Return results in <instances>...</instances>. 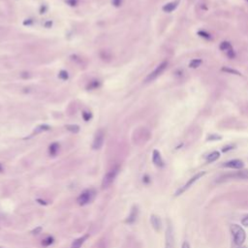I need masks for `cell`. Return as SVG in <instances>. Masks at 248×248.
<instances>
[{
  "label": "cell",
  "instance_id": "4dcf8cb0",
  "mask_svg": "<svg viewBox=\"0 0 248 248\" xmlns=\"http://www.w3.org/2000/svg\"><path fill=\"white\" fill-rule=\"evenodd\" d=\"M112 3H114L115 6H119L121 3V0H112Z\"/></svg>",
  "mask_w": 248,
  "mask_h": 248
},
{
  "label": "cell",
  "instance_id": "d590c367",
  "mask_svg": "<svg viewBox=\"0 0 248 248\" xmlns=\"http://www.w3.org/2000/svg\"><path fill=\"white\" fill-rule=\"evenodd\" d=\"M238 248H246V247H243V246H239Z\"/></svg>",
  "mask_w": 248,
  "mask_h": 248
},
{
  "label": "cell",
  "instance_id": "9c48e42d",
  "mask_svg": "<svg viewBox=\"0 0 248 248\" xmlns=\"http://www.w3.org/2000/svg\"><path fill=\"white\" fill-rule=\"evenodd\" d=\"M224 178H240V179H248V170H241L235 173H228L224 175Z\"/></svg>",
  "mask_w": 248,
  "mask_h": 248
},
{
  "label": "cell",
  "instance_id": "f546056e",
  "mask_svg": "<svg viewBox=\"0 0 248 248\" xmlns=\"http://www.w3.org/2000/svg\"><path fill=\"white\" fill-rule=\"evenodd\" d=\"M181 248H190V244L188 241H183L182 243V246H181Z\"/></svg>",
  "mask_w": 248,
  "mask_h": 248
},
{
  "label": "cell",
  "instance_id": "1f68e13d",
  "mask_svg": "<svg viewBox=\"0 0 248 248\" xmlns=\"http://www.w3.org/2000/svg\"><path fill=\"white\" fill-rule=\"evenodd\" d=\"M149 181H150V180H149V177H148L147 175H145V176H144V182H145V183H149Z\"/></svg>",
  "mask_w": 248,
  "mask_h": 248
},
{
  "label": "cell",
  "instance_id": "7a4b0ae2",
  "mask_svg": "<svg viewBox=\"0 0 248 248\" xmlns=\"http://www.w3.org/2000/svg\"><path fill=\"white\" fill-rule=\"evenodd\" d=\"M206 173L205 172V171H203V172L198 173H196V175H195L194 176H192V177L190 178V179L187 181V182L184 184V185L180 186L179 188L176 190L175 193V197H178V196H180L181 194H183V193L185 192L186 190H188L190 187L193 185V184L196 183V181L199 180L200 178H202L203 176L206 175Z\"/></svg>",
  "mask_w": 248,
  "mask_h": 248
},
{
  "label": "cell",
  "instance_id": "8d00e7d4",
  "mask_svg": "<svg viewBox=\"0 0 248 248\" xmlns=\"http://www.w3.org/2000/svg\"><path fill=\"white\" fill-rule=\"evenodd\" d=\"M246 1H247V2H248V0H246Z\"/></svg>",
  "mask_w": 248,
  "mask_h": 248
},
{
  "label": "cell",
  "instance_id": "f1b7e54d",
  "mask_svg": "<svg viewBox=\"0 0 248 248\" xmlns=\"http://www.w3.org/2000/svg\"><path fill=\"white\" fill-rule=\"evenodd\" d=\"M241 225L245 226V227H248V215L244 216L243 218L241 219Z\"/></svg>",
  "mask_w": 248,
  "mask_h": 248
},
{
  "label": "cell",
  "instance_id": "277c9868",
  "mask_svg": "<svg viewBox=\"0 0 248 248\" xmlns=\"http://www.w3.org/2000/svg\"><path fill=\"white\" fill-rule=\"evenodd\" d=\"M167 67H168V61H166V60H165V61L161 62L160 64L157 66V67L154 69L152 72H151L149 75L147 77V79H145V82H149L154 81V79H155L156 78H158V77L160 76L165 70H166Z\"/></svg>",
  "mask_w": 248,
  "mask_h": 248
},
{
  "label": "cell",
  "instance_id": "7c38bea8",
  "mask_svg": "<svg viewBox=\"0 0 248 248\" xmlns=\"http://www.w3.org/2000/svg\"><path fill=\"white\" fill-rule=\"evenodd\" d=\"M178 4H179V0H175V1L169 2V3L164 5L163 8H162V10H163L165 13H172L176 9V8H177Z\"/></svg>",
  "mask_w": 248,
  "mask_h": 248
},
{
  "label": "cell",
  "instance_id": "4316f807",
  "mask_svg": "<svg viewBox=\"0 0 248 248\" xmlns=\"http://www.w3.org/2000/svg\"><path fill=\"white\" fill-rule=\"evenodd\" d=\"M41 232H42V227H37V228H35L34 230L31 231V234L32 235H38V234H40Z\"/></svg>",
  "mask_w": 248,
  "mask_h": 248
},
{
  "label": "cell",
  "instance_id": "d6a6232c",
  "mask_svg": "<svg viewBox=\"0 0 248 248\" xmlns=\"http://www.w3.org/2000/svg\"><path fill=\"white\" fill-rule=\"evenodd\" d=\"M37 202L40 203V205H44V206H46L47 205V202H45V201H43V200H41V199H38L37 200Z\"/></svg>",
  "mask_w": 248,
  "mask_h": 248
},
{
  "label": "cell",
  "instance_id": "8fae6325",
  "mask_svg": "<svg viewBox=\"0 0 248 248\" xmlns=\"http://www.w3.org/2000/svg\"><path fill=\"white\" fill-rule=\"evenodd\" d=\"M150 223L156 232H160L162 229V221H161L160 217L158 215H156V214H152V215L150 216Z\"/></svg>",
  "mask_w": 248,
  "mask_h": 248
},
{
  "label": "cell",
  "instance_id": "8992f818",
  "mask_svg": "<svg viewBox=\"0 0 248 248\" xmlns=\"http://www.w3.org/2000/svg\"><path fill=\"white\" fill-rule=\"evenodd\" d=\"M165 248H175V238H173V231L172 224L168 225L166 230V243Z\"/></svg>",
  "mask_w": 248,
  "mask_h": 248
},
{
  "label": "cell",
  "instance_id": "6da1fadb",
  "mask_svg": "<svg viewBox=\"0 0 248 248\" xmlns=\"http://www.w3.org/2000/svg\"><path fill=\"white\" fill-rule=\"evenodd\" d=\"M231 233L233 235L234 242L238 246H241L246 238V235H245V231L238 224H233L231 225Z\"/></svg>",
  "mask_w": 248,
  "mask_h": 248
},
{
  "label": "cell",
  "instance_id": "3957f363",
  "mask_svg": "<svg viewBox=\"0 0 248 248\" xmlns=\"http://www.w3.org/2000/svg\"><path fill=\"white\" fill-rule=\"evenodd\" d=\"M118 173V167H115L105 175L103 180H102V189H106L114 182L115 177H116Z\"/></svg>",
  "mask_w": 248,
  "mask_h": 248
},
{
  "label": "cell",
  "instance_id": "83f0119b",
  "mask_svg": "<svg viewBox=\"0 0 248 248\" xmlns=\"http://www.w3.org/2000/svg\"><path fill=\"white\" fill-rule=\"evenodd\" d=\"M82 116H84L85 121H88L90 119V117H91V114H90L89 112H82Z\"/></svg>",
  "mask_w": 248,
  "mask_h": 248
},
{
  "label": "cell",
  "instance_id": "9a60e30c",
  "mask_svg": "<svg viewBox=\"0 0 248 248\" xmlns=\"http://www.w3.org/2000/svg\"><path fill=\"white\" fill-rule=\"evenodd\" d=\"M220 157V152L219 151H212L211 153H209L206 156V162L208 163H212V162H215L217 159H219Z\"/></svg>",
  "mask_w": 248,
  "mask_h": 248
},
{
  "label": "cell",
  "instance_id": "cb8c5ba5",
  "mask_svg": "<svg viewBox=\"0 0 248 248\" xmlns=\"http://www.w3.org/2000/svg\"><path fill=\"white\" fill-rule=\"evenodd\" d=\"M227 55H228V57L230 59H233V58H235V57H236V52L233 49V48L231 49H229V51H227Z\"/></svg>",
  "mask_w": 248,
  "mask_h": 248
},
{
  "label": "cell",
  "instance_id": "74e56055",
  "mask_svg": "<svg viewBox=\"0 0 248 248\" xmlns=\"http://www.w3.org/2000/svg\"><path fill=\"white\" fill-rule=\"evenodd\" d=\"M0 248H1V247H0Z\"/></svg>",
  "mask_w": 248,
  "mask_h": 248
},
{
  "label": "cell",
  "instance_id": "4fadbf2b",
  "mask_svg": "<svg viewBox=\"0 0 248 248\" xmlns=\"http://www.w3.org/2000/svg\"><path fill=\"white\" fill-rule=\"evenodd\" d=\"M138 213H139L138 206H134L131 209V212H130V214H129L128 218L125 220V222L127 223V224H133V223H135V221H136V219L138 217Z\"/></svg>",
  "mask_w": 248,
  "mask_h": 248
},
{
  "label": "cell",
  "instance_id": "5b68a950",
  "mask_svg": "<svg viewBox=\"0 0 248 248\" xmlns=\"http://www.w3.org/2000/svg\"><path fill=\"white\" fill-rule=\"evenodd\" d=\"M93 196H94V192L90 189H86L78 197V200L77 201H78V203L79 206H84L91 202V200L93 199Z\"/></svg>",
  "mask_w": 248,
  "mask_h": 248
},
{
  "label": "cell",
  "instance_id": "d4e9b609",
  "mask_svg": "<svg viewBox=\"0 0 248 248\" xmlns=\"http://www.w3.org/2000/svg\"><path fill=\"white\" fill-rule=\"evenodd\" d=\"M234 148H235V145H226V147H224L222 148V152H228V151H230V150H233Z\"/></svg>",
  "mask_w": 248,
  "mask_h": 248
},
{
  "label": "cell",
  "instance_id": "2e32d148",
  "mask_svg": "<svg viewBox=\"0 0 248 248\" xmlns=\"http://www.w3.org/2000/svg\"><path fill=\"white\" fill-rule=\"evenodd\" d=\"M58 149H59V145L57 144V142H53V144H51V145H49V152L51 156H54V155H56L57 152H58Z\"/></svg>",
  "mask_w": 248,
  "mask_h": 248
},
{
  "label": "cell",
  "instance_id": "44dd1931",
  "mask_svg": "<svg viewBox=\"0 0 248 248\" xmlns=\"http://www.w3.org/2000/svg\"><path fill=\"white\" fill-rule=\"evenodd\" d=\"M222 140V136L217 134H211L208 135V137L206 138V140H209V142H212V140Z\"/></svg>",
  "mask_w": 248,
  "mask_h": 248
},
{
  "label": "cell",
  "instance_id": "ba28073f",
  "mask_svg": "<svg viewBox=\"0 0 248 248\" xmlns=\"http://www.w3.org/2000/svg\"><path fill=\"white\" fill-rule=\"evenodd\" d=\"M224 168H229V169H235V170H241L243 169L244 163L243 161L239 160V159H233L228 162H226L222 165Z\"/></svg>",
  "mask_w": 248,
  "mask_h": 248
},
{
  "label": "cell",
  "instance_id": "d6986e66",
  "mask_svg": "<svg viewBox=\"0 0 248 248\" xmlns=\"http://www.w3.org/2000/svg\"><path fill=\"white\" fill-rule=\"evenodd\" d=\"M219 49L223 51H229V49H232V44L229 42V41H223V42L220 44Z\"/></svg>",
  "mask_w": 248,
  "mask_h": 248
},
{
  "label": "cell",
  "instance_id": "5bb4252c",
  "mask_svg": "<svg viewBox=\"0 0 248 248\" xmlns=\"http://www.w3.org/2000/svg\"><path fill=\"white\" fill-rule=\"evenodd\" d=\"M87 238H88V236L85 235L84 236H82V238H79L78 239L74 240L72 245H71V248H81L82 245L84 244V242L87 239Z\"/></svg>",
  "mask_w": 248,
  "mask_h": 248
},
{
  "label": "cell",
  "instance_id": "603a6c76",
  "mask_svg": "<svg viewBox=\"0 0 248 248\" xmlns=\"http://www.w3.org/2000/svg\"><path fill=\"white\" fill-rule=\"evenodd\" d=\"M198 35H199L200 37L205 38V39H206V40H208V39H210V38H211L210 34H209V33H208V32H206V31H203V30L198 32Z\"/></svg>",
  "mask_w": 248,
  "mask_h": 248
},
{
  "label": "cell",
  "instance_id": "ffe728a7",
  "mask_svg": "<svg viewBox=\"0 0 248 248\" xmlns=\"http://www.w3.org/2000/svg\"><path fill=\"white\" fill-rule=\"evenodd\" d=\"M53 241H54V238H52V236H48V238H46L45 239H43L42 245H43V246H45V247L49 246L51 244L53 243Z\"/></svg>",
  "mask_w": 248,
  "mask_h": 248
},
{
  "label": "cell",
  "instance_id": "7402d4cb",
  "mask_svg": "<svg viewBox=\"0 0 248 248\" xmlns=\"http://www.w3.org/2000/svg\"><path fill=\"white\" fill-rule=\"evenodd\" d=\"M66 128H67L68 131L72 132V133H78L79 131V127L78 125H68Z\"/></svg>",
  "mask_w": 248,
  "mask_h": 248
},
{
  "label": "cell",
  "instance_id": "ac0fdd59",
  "mask_svg": "<svg viewBox=\"0 0 248 248\" xmlns=\"http://www.w3.org/2000/svg\"><path fill=\"white\" fill-rule=\"evenodd\" d=\"M202 63H203V60H202V59H200V58H194V59H192L191 61H190L189 67H190V68L196 69V68H198V67H200Z\"/></svg>",
  "mask_w": 248,
  "mask_h": 248
},
{
  "label": "cell",
  "instance_id": "30bf717a",
  "mask_svg": "<svg viewBox=\"0 0 248 248\" xmlns=\"http://www.w3.org/2000/svg\"><path fill=\"white\" fill-rule=\"evenodd\" d=\"M152 162H153V164L158 168H163L164 167V161H163V159H162V156H161L160 152H159L157 149L153 150Z\"/></svg>",
  "mask_w": 248,
  "mask_h": 248
},
{
  "label": "cell",
  "instance_id": "484cf974",
  "mask_svg": "<svg viewBox=\"0 0 248 248\" xmlns=\"http://www.w3.org/2000/svg\"><path fill=\"white\" fill-rule=\"evenodd\" d=\"M59 78L62 79H68V73L66 71H61L59 73Z\"/></svg>",
  "mask_w": 248,
  "mask_h": 248
},
{
  "label": "cell",
  "instance_id": "836d02e7",
  "mask_svg": "<svg viewBox=\"0 0 248 248\" xmlns=\"http://www.w3.org/2000/svg\"><path fill=\"white\" fill-rule=\"evenodd\" d=\"M67 2H68V3H71L70 5H72V6H73V5H76V3H77V0H68Z\"/></svg>",
  "mask_w": 248,
  "mask_h": 248
},
{
  "label": "cell",
  "instance_id": "e0dca14e",
  "mask_svg": "<svg viewBox=\"0 0 248 248\" xmlns=\"http://www.w3.org/2000/svg\"><path fill=\"white\" fill-rule=\"evenodd\" d=\"M221 70L223 72L228 73V74H232V75H236V76H241V73L239 71L236 70V69H232L230 67H223Z\"/></svg>",
  "mask_w": 248,
  "mask_h": 248
},
{
  "label": "cell",
  "instance_id": "e575fe53",
  "mask_svg": "<svg viewBox=\"0 0 248 248\" xmlns=\"http://www.w3.org/2000/svg\"><path fill=\"white\" fill-rule=\"evenodd\" d=\"M0 173H2V166L0 165Z\"/></svg>",
  "mask_w": 248,
  "mask_h": 248
},
{
  "label": "cell",
  "instance_id": "52a82bcc",
  "mask_svg": "<svg viewBox=\"0 0 248 248\" xmlns=\"http://www.w3.org/2000/svg\"><path fill=\"white\" fill-rule=\"evenodd\" d=\"M104 140H105V134L102 130H99L95 135L94 140H93L92 144V148L93 149H100L102 147V145L104 144Z\"/></svg>",
  "mask_w": 248,
  "mask_h": 248
}]
</instances>
